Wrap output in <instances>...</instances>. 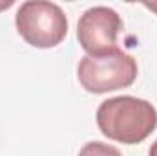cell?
Instances as JSON below:
<instances>
[{"label":"cell","mask_w":157,"mask_h":156,"mask_svg":"<svg viewBox=\"0 0 157 156\" xmlns=\"http://www.w3.org/2000/svg\"><path fill=\"white\" fill-rule=\"evenodd\" d=\"M101 132L119 143L135 145L144 142L157 127L155 107L133 96H117L102 101L97 109Z\"/></svg>","instance_id":"obj_1"},{"label":"cell","mask_w":157,"mask_h":156,"mask_svg":"<svg viewBox=\"0 0 157 156\" xmlns=\"http://www.w3.org/2000/svg\"><path fill=\"white\" fill-rule=\"evenodd\" d=\"M137 61L115 48L104 55H84L78 63L77 77L84 90L106 94L132 86L137 79Z\"/></svg>","instance_id":"obj_2"},{"label":"cell","mask_w":157,"mask_h":156,"mask_svg":"<svg viewBox=\"0 0 157 156\" xmlns=\"http://www.w3.org/2000/svg\"><path fill=\"white\" fill-rule=\"evenodd\" d=\"M17 31L33 48H55L68 35V17L60 6L46 0L24 2L15 17Z\"/></svg>","instance_id":"obj_3"},{"label":"cell","mask_w":157,"mask_h":156,"mask_svg":"<svg viewBox=\"0 0 157 156\" xmlns=\"http://www.w3.org/2000/svg\"><path fill=\"white\" fill-rule=\"evenodd\" d=\"M121 30L122 18L115 9L95 6L80 15L77 24V39L88 55H104L117 48Z\"/></svg>","instance_id":"obj_4"},{"label":"cell","mask_w":157,"mask_h":156,"mask_svg":"<svg viewBox=\"0 0 157 156\" xmlns=\"http://www.w3.org/2000/svg\"><path fill=\"white\" fill-rule=\"evenodd\" d=\"M78 156H122L121 151L113 145H108L104 142H88L82 149Z\"/></svg>","instance_id":"obj_5"},{"label":"cell","mask_w":157,"mask_h":156,"mask_svg":"<svg viewBox=\"0 0 157 156\" xmlns=\"http://www.w3.org/2000/svg\"><path fill=\"white\" fill-rule=\"evenodd\" d=\"M148 156H157V140L152 143V147H150V151H148Z\"/></svg>","instance_id":"obj_6"},{"label":"cell","mask_w":157,"mask_h":156,"mask_svg":"<svg viewBox=\"0 0 157 156\" xmlns=\"http://www.w3.org/2000/svg\"><path fill=\"white\" fill-rule=\"evenodd\" d=\"M144 6H146L148 9H152V11H155V13H157V2H152V4H148V2H146Z\"/></svg>","instance_id":"obj_7"},{"label":"cell","mask_w":157,"mask_h":156,"mask_svg":"<svg viewBox=\"0 0 157 156\" xmlns=\"http://www.w3.org/2000/svg\"><path fill=\"white\" fill-rule=\"evenodd\" d=\"M13 6V0H7V2H2L0 4V9H4V7H11Z\"/></svg>","instance_id":"obj_8"}]
</instances>
